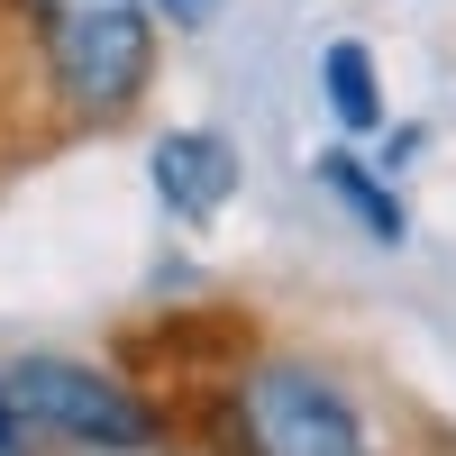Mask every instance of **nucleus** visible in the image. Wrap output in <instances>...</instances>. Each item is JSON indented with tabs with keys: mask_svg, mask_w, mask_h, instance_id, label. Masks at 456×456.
<instances>
[{
	"mask_svg": "<svg viewBox=\"0 0 456 456\" xmlns=\"http://www.w3.org/2000/svg\"><path fill=\"white\" fill-rule=\"evenodd\" d=\"M46 28L55 92L83 119H119L156 73V10L146 0H28Z\"/></svg>",
	"mask_w": 456,
	"mask_h": 456,
	"instance_id": "obj_1",
	"label": "nucleus"
},
{
	"mask_svg": "<svg viewBox=\"0 0 456 456\" xmlns=\"http://www.w3.org/2000/svg\"><path fill=\"white\" fill-rule=\"evenodd\" d=\"M238 420H247V447L256 456H374L356 402L338 393L329 374H311V365H265V374H247Z\"/></svg>",
	"mask_w": 456,
	"mask_h": 456,
	"instance_id": "obj_2",
	"label": "nucleus"
},
{
	"mask_svg": "<svg viewBox=\"0 0 456 456\" xmlns=\"http://www.w3.org/2000/svg\"><path fill=\"white\" fill-rule=\"evenodd\" d=\"M0 384H10V402H19L28 429H55L73 447H146V411L110 384V374H92V365L28 356V365L0 374Z\"/></svg>",
	"mask_w": 456,
	"mask_h": 456,
	"instance_id": "obj_3",
	"label": "nucleus"
},
{
	"mask_svg": "<svg viewBox=\"0 0 456 456\" xmlns=\"http://www.w3.org/2000/svg\"><path fill=\"white\" fill-rule=\"evenodd\" d=\"M156 192H165V210H183V219H210L228 192H238V146L210 137V128L165 137V146H156Z\"/></svg>",
	"mask_w": 456,
	"mask_h": 456,
	"instance_id": "obj_4",
	"label": "nucleus"
},
{
	"mask_svg": "<svg viewBox=\"0 0 456 456\" xmlns=\"http://www.w3.org/2000/svg\"><path fill=\"white\" fill-rule=\"evenodd\" d=\"M320 83H329V101H338L347 128H384V83H374V64H365L356 37H338V46L320 55Z\"/></svg>",
	"mask_w": 456,
	"mask_h": 456,
	"instance_id": "obj_5",
	"label": "nucleus"
},
{
	"mask_svg": "<svg viewBox=\"0 0 456 456\" xmlns=\"http://www.w3.org/2000/svg\"><path fill=\"white\" fill-rule=\"evenodd\" d=\"M320 183H329V192H338V201H347V210L374 228V238H402V210H393V192H384V183H374L356 156H320Z\"/></svg>",
	"mask_w": 456,
	"mask_h": 456,
	"instance_id": "obj_6",
	"label": "nucleus"
},
{
	"mask_svg": "<svg viewBox=\"0 0 456 456\" xmlns=\"http://www.w3.org/2000/svg\"><path fill=\"white\" fill-rule=\"evenodd\" d=\"M146 10H156L165 28H210V19L228 10V0H146Z\"/></svg>",
	"mask_w": 456,
	"mask_h": 456,
	"instance_id": "obj_7",
	"label": "nucleus"
},
{
	"mask_svg": "<svg viewBox=\"0 0 456 456\" xmlns=\"http://www.w3.org/2000/svg\"><path fill=\"white\" fill-rule=\"evenodd\" d=\"M19 429H28V420H19V402H10V384H0V456H19Z\"/></svg>",
	"mask_w": 456,
	"mask_h": 456,
	"instance_id": "obj_8",
	"label": "nucleus"
}]
</instances>
